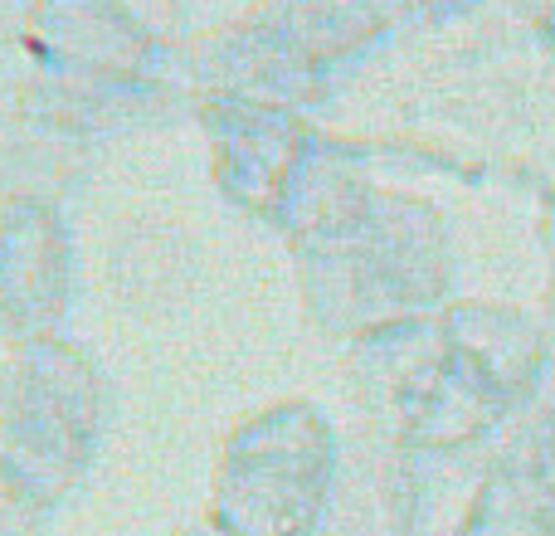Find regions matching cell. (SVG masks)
Returning <instances> with one entry per match:
<instances>
[{
	"instance_id": "2",
	"label": "cell",
	"mask_w": 555,
	"mask_h": 536,
	"mask_svg": "<svg viewBox=\"0 0 555 536\" xmlns=\"http://www.w3.org/2000/svg\"><path fill=\"white\" fill-rule=\"evenodd\" d=\"M113 420L103 366L68 336L0 356V478L59 512L93 469Z\"/></svg>"
},
{
	"instance_id": "7",
	"label": "cell",
	"mask_w": 555,
	"mask_h": 536,
	"mask_svg": "<svg viewBox=\"0 0 555 536\" xmlns=\"http://www.w3.org/2000/svg\"><path fill=\"white\" fill-rule=\"evenodd\" d=\"M127 5H137V10H146V15L166 20V25L185 29V10H181V0H127Z\"/></svg>"
},
{
	"instance_id": "4",
	"label": "cell",
	"mask_w": 555,
	"mask_h": 536,
	"mask_svg": "<svg viewBox=\"0 0 555 536\" xmlns=\"http://www.w3.org/2000/svg\"><path fill=\"white\" fill-rule=\"evenodd\" d=\"M78 303V244L64 205L0 201V346L68 336Z\"/></svg>"
},
{
	"instance_id": "9",
	"label": "cell",
	"mask_w": 555,
	"mask_h": 536,
	"mask_svg": "<svg viewBox=\"0 0 555 536\" xmlns=\"http://www.w3.org/2000/svg\"><path fill=\"white\" fill-rule=\"evenodd\" d=\"M0 5H15V10H25V5H29V0H0Z\"/></svg>"
},
{
	"instance_id": "1",
	"label": "cell",
	"mask_w": 555,
	"mask_h": 536,
	"mask_svg": "<svg viewBox=\"0 0 555 536\" xmlns=\"http://www.w3.org/2000/svg\"><path fill=\"white\" fill-rule=\"evenodd\" d=\"M185 29L127 0H29L10 113L98 146L191 113Z\"/></svg>"
},
{
	"instance_id": "5",
	"label": "cell",
	"mask_w": 555,
	"mask_h": 536,
	"mask_svg": "<svg viewBox=\"0 0 555 536\" xmlns=\"http://www.w3.org/2000/svg\"><path fill=\"white\" fill-rule=\"evenodd\" d=\"M93 146L64 137L54 127H39L29 117L10 113V127L0 137V201L10 195H39V201L64 205V191L78 186Z\"/></svg>"
},
{
	"instance_id": "3",
	"label": "cell",
	"mask_w": 555,
	"mask_h": 536,
	"mask_svg": "<svg viewBox=\"0 0 555 536\" xmlns=\"http://www.w3.org/2000/svg\"><path fill=\"white\" fill-rule=\"evenodd\" d=\"M302 410L249 414L230 439L220 444V459L205 493V522L224 536H297L312 518L322 459L307 444L302 449Z\"/></svg>"
},
{
	"instance_id": "6",
	"label": "cell",
	"mask_w": 555,
	"mask_h": 536,
	"mask_svg": "<svg viewBox=\"0 0 555 536\" xmlns=\"http://www.w3.org/2000/svg\"><path fill=\"white\" fill-rule=\"evenodd\" d=\"M54 512L44 502H35L25 488H15L10 478H0V536H44Z\"/></svg>"
},
{
	"instance_id": "8",
	"label": "cell",
	"mask_w": 555,
	"mask_h": 536,
	"mask_svg": "<svg viewBox=\"0 0 555 536\" xmlns=\"http://www.w3.org/2000/svg\"><path fill=\"white\" fill-rule=\"evenodd\" d=\"M171 536H224V532H215L210 522H201V527H185V532H171Z\"/></svg>"
}]
</instances>
